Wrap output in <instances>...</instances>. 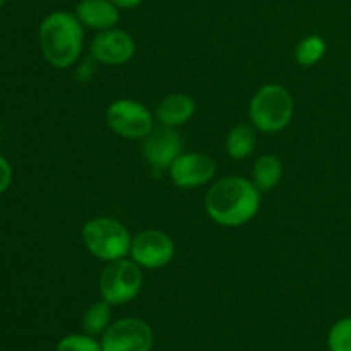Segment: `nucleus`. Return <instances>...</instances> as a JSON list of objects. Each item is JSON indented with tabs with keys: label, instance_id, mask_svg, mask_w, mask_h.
I'll use <instances>...</instances> for the list:
<instances>
[{
	"label": "nucleus",
	"instance_id": "obj_1",
	"mask_svg": "<svg viewBox=\"0 0 351 351\" xmlns=\"http://www.w3.org/2000/svg\"><path fill=\"white\" fill-rule=\"evenodd\" d=\"M206 211L221 226L237 228L252 221L261 208V191L243 177H225L206 194Z\"/></svg>",
	"mask_w": 351,
	"mask_h": 351
},
{
	"label": "nucleus",
	"instance_id": "obj_2",
	"mask_svg": "<svg viewBox=\"0 0 351 351\" xmlns=\"http://www.w3.org/2000/svg\"><path fill=\"white\" fill-rule=\"evenodd\" d=\"M84 45V26L67 10L48 14L40 24V48L55 69H67L79 60Z\"/></svg>",
	"mask_w": 351,
	"mask_h": 351
},
{
	"label": "nucleus",
	"instance_id": "obj_3",
	"mask_svg": "<svg viewBox=\"0 0 351 351\" xmlns=\"http://www.w3.org/2000/svg\"><path fill=\"white\" fill-rule=\"evenodd\" d=\"M82 242L91 256L96 259L113 263L130 256L132 237L129 230L119 219L108 216H98L82 226Z\"/></svg>",
	"mask_w": 351,
	"mask_h": 351
},
{
	"label": "nucleus",
	"instance_id": "obj_4",
	"mask_svg": "<svg viewBox=\"0 0 351 351\" xmlns=\"http://www.w3.org/2000/svg\"><path fill=\"white\" fill-rule=\"evenodd\" d=\"M295 103L290 91L280 84H266L252 96L249 115L261 132L274 134L287 129L293 119Z\"/></svg>",
	"mask_w": 351,
	"mask_h": 351
},
{
	"label": "nucleus",
	"instance_id": "obj_5",
	"mask_svg": "<svg viewBox=\"0 0 351 351\" xmlns=\"http://www.w3.org/2000/svg\"><path fill=\"white\" fill-rule=\"evenodd\" d=\"M143 267L132 259H119L108 263L99 276V293L110 305H123L132 302L143 288Z\"/></svg>",
	"mask_w": 351,
	"mask_h": 351
},
{
	"label": "nucleus",
	"instance_id": "obj_6",
	"mask_svg": "<svg viewBox=\"0 0 351 351\" xmlns=\"http://www.w3.org/2000/svg\"><path fill=\"white\" fill-rule=\"evenodd\" d=\"M110 129L125 139H144L154 129L153 113L136 99H117L106 110Z\"/></svg>",
	"mask_w": 351,
	"mask_h": 351
},
{
	"label": "nucleus",
	"instance_id": "obj_7",
	"mask_svg": "<svg viewBox=\"0 0 351 351\" xmlns=\"http://www.w3.org/2000/svg\"><path fill=\"white\" fill-rule=\"evenodd\" d=\"M153 329L136 317L120 319L106 328L101 338L103 351H151Z\"/></svg>",
	"mask_w": 351,
	"mask_h": 351
},
{
	"label": "nucleus",
	"instance_id": "obj_8",
	"mask_svg": "<svg viewBox=\"0 0 351 351\" xmlns=\"http://www.w3.org/2000/svg\"><path fill=\"white\" fill-rule=\"evenodd\" d=\"M175 257V243L161 230H143L132 239L130 259L136 261L143 269H161Z\"/></svg>",
	"mask_w": 351,
	"mask_h": 351
},
{
	"label": "nucleus",
	"instance_id": "obj_9",
	"mask_svg": "<svg viewBox=\"0 0 351 351\" xmlns=\"http://www.w3.org/2000/svg\"><path fill=\"white\" fill-rule=\"evenodd\" d=\"M184 149V141L173 127H154L143 139V156L154 171L170 170Z\"/></svg>",
	"mask_w": 351,
	"mask_h": 351
},
{
	"label": "nucleus",
	"instance_id": "obj_10",
	"mask_svg": "<svg viewBox=\"0 0 351 351\" xmlns=\"http://www.w3.org/2000/svg\"><path fill=\"white\" fill-rule=\"evenodd\" d=\"M171 182L180 189H197L216 175V161L204 153H182L168 170Z\"/></svg>",
	"mask_w": 351,
	"mask_h": 351
},
{
	"label": "nucleus",
	"instance_id": "obj_11",
	"mask_svg": "<svg viewBox=\"0 0 351 351\" xmlns=\"http://www.w3.org/2000/svg\"><path fill=\"white\" fill-rule=\"evenodd\" d=\"M91 53L99 64L117 67L132 60L136 55V41L127 31L113 27V29L101 31L93 40Z\"/></svg>",
	"mask_w": 351,
	"mask_h": 351
},
{
	"label": "nucleus",
	"instance_id": "obj_12",
	"mask_svg": "<svg viewBox=\"0 0 351 351\" xmlns=\"http://www.w3.org/2000/svg\"><path fill=\"white\" fill-rule=\"evenodd\" d=\"M74 14L82 26L99 33L113 29L120 21V9L112 0H81L75 5Z\"/></svg>",
	"mask_w": 351,
	"mask_h": 351
},
{
	"label": "nucleus",
	"instance_id": "obj_13",
	"mask_svg": "<svg viewBox=\"0 0 351 351\" xmlns=\"http://www.w3.org/2000/svg\"><path fill=\"white\" fill-rule=\"evenodd\" d=\"M195 113V101L184 93L168 95L156 106V120L161 125L180 127L185 125Z\"/></svg>",
	"mask_w": 351,
	"mask_h": 351
},
{
	"label": "nucleus",
	"instance_id": "obj_14",
	"mask_svg": "<svg viewBox=\"0 0 351 351\" xmlns=\"http://www.w3.org/2000/svg\"><path fill=\"white\" fill-rule=\"evenodd\" d=\"M283 177V163L274 154H264L254 163L252 182L261 192H271Z\"/></svg>",
	"mask_w": 351,
	"mask_h": 351
},
{
	"label": "nucleus",
	"instance_id": "obj_15",
	"mask_svg": "<svg viewBox=\"0 0 351 351\" xmlns=\"http://www.w3.org/2000/svg\"><path fill=\"white\" fill-rule=\"evenodd\" d=\"M226 154L232 160H245L256 147V130L249 123H239L226 136Z\"/></svg>",
	"mask_w": 351,
	"mask_h": 351
},
{
	"label": "nucleus",
	"instance_id": "obj_16",
	"mask_svg": "<svg viewBox=\"0 0 351 351\" xmlns=\"http://www.w3.org/2000/svg\"><path fill=\"white\" fill-rule=\"evenodd\" d=\"M328 45L317 34L305 36L295 48V62L302 67H312L324 58Z\"/></svg>",
	"mask_w": 351,
	"mask_h": 351
},
{
	"label": "nucleus",
	"instance_id": "obj_17",
	"mask_svg": "<svg viewBox=\"0 0 351 351\" xmlns=\"http://www.w3.org/2000/svg\"><path fill=\"white\" fill-rule=\"evenodd\" d=\"M112 305L106 300L95 302L88 307V311L82 315V328L89 336H96L99 332H105L106 328L110 326V319H112Z\"/></svg>",
	"mask_w": 351,
	"mask_h": 351
},
{
	"label": "nucleus",
	"instance_id": "obj_18",
	"mask_svg": "<svg viewBox=\"0 0 351 351\" xmlns=\"http://www.w3.org/2000/svg\"><path fill=\"white\" fill-rule=\"evenodd\" d=\"M328 345L331 351H351V317L341 319L332 326Z\"/></svg>",
	"mask_w": 351,
	"mask_h": 351
},
{
	"label": "nucleus",
	"instance_id": "obj_19",
	"mask_svg": "<svg viewBox=\"0 0 351 351\" xmlns=\"http://www.w3.org/2000/svg\"><path fill=\"white\" fill-rule=\"evenodd\" d=\"M57 351H103L101 343L96 341L93 336L71 335L60 339Z\"/></svg>",
	"mask_w": 351,
	"mask_h": 351
},
{
	"label": "nucleus",
	"instance_id": "obj_20",
	"mask_svg": "<svg viewBox=\"0 0 351 351\" xmlns=\"http://www.w3.org/2000/svg\"><path fill=\"white\" fill-rule=\"evenodd\" d=\"M10 184H12V167L7 158L0 154V194H3L10 187Z\"/></svg>",
	"mask_w": 351,
	"mask_h": 351
},
{
	"label": "nucleus",
	"instance_id": "obj_21",
	"mask_svg": "<svg viewBox=\"0 0 351 351\" xmlns=\"http://www.w3.org/2000/svg\"><path fill=\"white\" fill-rule=\"evenodd\" d=\"M119 9H134V7L141 5L143 0H112Z\"/></svg>",
	"mask_w": 351,
	"mask_h": 351
},
{
	"label": "nucleus",
	"instance_id": "obj_22",
	"mask_svg": "<svg viewBox=\"0 0 351 351\" xmlns=\"http://www.w3.org/2000/svg\"><path fill=\"white\" fill-rule=\"evenodd\" d=\"M7 2H9V0H0V7H3V5H5Z\"/></svg>",
	"mask_w": 351,
	"mask_h": 351
}]
</instances>
